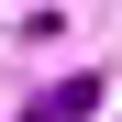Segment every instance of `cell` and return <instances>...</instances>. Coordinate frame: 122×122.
Masks as SVG:
<instances>
[{
    "label": "cell",
    "instance_id": "cell-1",
    "mask_svg": "<svg viewBox=\"0 0 122 122\" xmlns=\"http://www.w3.org/2000/svg\"><path fill=\"white\" fill-rule=\"evenodd\" d=\"M78 111H100V78H56V89H45V111H33V122H78Z\"/></svg>",
    "mask_w": 122,
    "mask_h": 122
}]
</instances>
